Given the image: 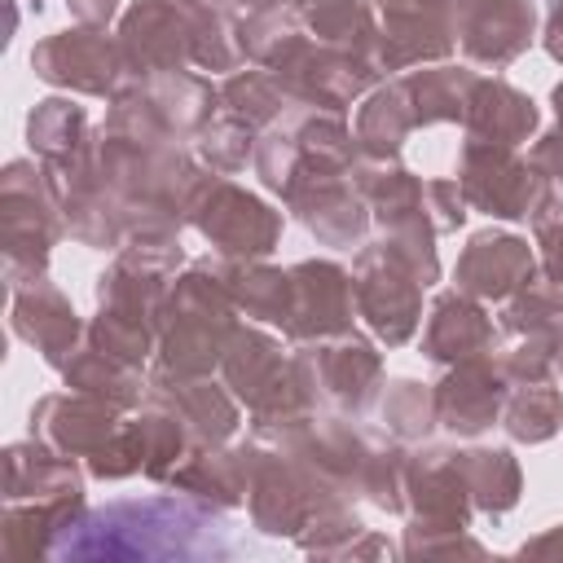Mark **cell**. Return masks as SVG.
Here are the masks:
<instances>
[{"mask_svg":"<svg viewBox=\"0 0 563 563\" xmlns=\"http://www.w3.org/2000/svg\"><path fill=\"white\" fill-rule=\"evenodd\" d=\"M229 550L216 506H198V497H145L79 510L57 537L53 559H207Z\"/></svg>","mask_w":563,"mask_h":563,"instance_id":"1","label":"cell"},{"mask_svg":"<svg viewBox=\"0 0 563 563\" xmlns=\"http://www.w3.org/2000/svg\"><path fill=\"white\" fill-rule=\"evenodd\" d=\"M233 330H238L233 295L224 286L220 260L207 255V260L189 264L176 277V286H167V295H163L154 365L172 369V374L202 378V374L220 369Z\"/></svg>","mask_w":563,"mask_h":563,"instance_id":"2","label":"cell"},{"mask_svg":"<svg viewBox=\"0 0 563 563\" xmlns=\"http://www.w3.org/2000/svg\"><path fill=\"white\" fill-rule=\"evenodd\" d=\"M66 233L62 207L44 180V167L31 158H13L0 172V251L4 277L44 273L57 238Z\"/></svg>","mask_w":563,"mask_h":563,"instance_id":"3","label":"cell"},{"mask_svg":"<svg viewBox=\"0 0 563 563\" xmlns=\"http://www.w3.org/2000/svg\"><path fill=\"white\" fill-rule=\"evenodd\" d=\"M246 453V506H251V523L264 537H299L308 528V519L321 506H334L343 497H334L325 484H317L290 453L264 444V440H242Z\"/></svg>","mask_w":563,"mask_h":563,"instance_id":"4","label":"cell"},{"mask_svg":"<svg viewBox=\"0 0 563 563\" xmlns=\"http://www.w3.org/2000/svg\"><path fill=\"white\" fill-rule=\"evenodd\" d=\"M185 224H194L220 260H268L282 242V211L216 172L198 185Z\"/></svg>","mask_w":563,"mask_h":563,"instance_id":"5","label":"cell"},{"mask_svg":"<svg viewBox=\"0 0 563 563\" xmlns=\"http://www.w3.org/2000/svg\"><path fill=\"white\" fill-rule=\"evenodd\" d=\"M295 374L312 409L330 413H361L374 400V387L383 383V356L374 343L356 330L299 343Z\"/></svg>","mask_w":563,"mask_h":563,"instance_id":"6","label":"cell"},{"mask_svg":"<svg viewBox=\"0 0 563 563\" xmlns=\"http://www.w3.org/2000/svg\"><path fill=\"white\" fill-rule=\"evenodd\" d=\"M462 198L471 211H484L493 220H532L541 198L554 189L519 150L475 141L466 136L457 150V172H453Z\"/></svg>","mask_w":563,"mask_h":563,"instance_id":"7","label":"cell"},{"mask_svg":"<svg viewBox=\"0 0 563 563\" xmlns=\"http://www.w3.org/2000/svg\"><path fill=\"white\" fill-rule=\"evenodd\" d=\"M220 374H224V387L251 409V422L312 409L303 387H299L295 356H286L282 343L273 334L255 330V325L233 330V339L224 347V361H220Z\"/></svg>","mask_w":563,"mask_h":563,"instance_id":"8","label":"cell"},{"mask_svg":"<svg viewBox=\"0 0 563 563\" xmlns=\"http://www.w3.org/2000/svg\"><path fill=\"white\" fill-rule=\"evenodd\" d=\"M282 88L290 92L295 106H312V110H347L361 92H369L378 84V66L361 53H343L330 44H317L308 31L268 66Z\"/></svg>","mask_w":563,"mask_h":563,"instance_id":"9","label":"cell"},{"mask_svg":"<svg viewBox=\"0 0 563 563\" xmlns=\"http://www.w3.org/2000/svg\"><path fill=\"white\" fill-rule=\"evenodd\" d=\"M31 70L53 84L84 97H114L128 79V62L119 48V35H106V26H70L53 31L31 48Z\"/></svg>","mask_w":563,"mask_h":563,"instance_id":"10","label":"cell"},{"mask_svg":"<svg viewBox=\"0 0 563 563\" xmlns=\"http://www.w3.org/2000/svg\"><path fill=\"white\" fill-rule=\"evenodd\" d=\"M352 290H356V317L369 325V334L387 347H400L413 339L422 321V282L387 260L378 246L361 242L356 268H352Z\"/></svg>","mask_w":563,"mask_h":563,"instance_id":"11","label":"cell"},{"mask_svg":"<svg viewBox=\"0 0 563 563\" xmlns=\"http://www.w3.org/2000/svg\"><path fill=\"white\" fill-rule=\"evenodd\" d=\"M378 9V40L374 66L378 70H413L444 62L457 44L453 35V0H374Z\"/></svg>","mask_w":563,"mask_h":563,"instance_id":"12","label":"cell"},{"mask_svg":"<svg viewBox=\"0 0 563 563\" xmlns=\"http://www.w3.org/2000/svg\"><path fill=\"white\" fill-rule=\"evenodd\" d=\"M4 282H9V330L22 343H31L44 356V365L62 369L88 334L79 312L48 282V268L44 273H18V277H4Z\"/></svg>","mask_w":563,"mask_h":563,"instance_id":"13","label":"cell"},{"mask_svg":"<svg viewBox=\"0 0 563 563\" xmlns=\"http://www.w3.org/2000/svg\"><path fill=\"white\" fill-rule=\"evenodd\" d=\"M405 515L413 532H453L471 528V493L457 466V449L422 444L405 462Z\"/></svg>","mask_w":563,"mask_h":563,"instance_id":"14","label":"cell"},{"mask_svg":"<svg viewBox=\"0 0 563 563\" xmlns=\"http://www.w3.org/2000/svg\"><path fill=\"white\" fill-rule=\"evenodd\" d=\"M282 202L325 246H361L374 220L352 172H303L282 189Z\"/></svg>","mask_w":563,"mask_h":563,"instance_id":"15","label":"cell"},{"mask_svg":"<svg viewBox=\"0 0 563 563\" xmlns=\"http://www.w3.org/2000/svg\"><path fill=\"white\" fill-rule=\"evenodd\" d=\"M510 387H515V378L506 374V361L493 356V352L457 361V365H444L440 383H431L435 418H440L444 431L471 440V435L488 431L493 422H501Z\"/></svg>","mask_w":563,"mask_h":563,"instance_id":"16","label":"cell"},{"mask_svg":"<svg viewBox=\"0 0 563 563\" xmlns=\"http://www.w3.org/2000/svg\"><path fill=\"white\" fill-rule=\"evenodd\" d=\"M352 317H356V290L347 268H339L334 260L290 264V312L282 321V334L290 343L347 334Z\"/></svg>","mask_w":563,"mask_h":563,"instance_id":"17","label":"cell"},{"mask_svg":"<svg viewBox=\"0 0 563 563\" xmlns=\"http://www.w3.org/2000/svg\"><path fill=\"white\" fill-rule=\"evenodd\" d=\"M119 48L128 62V79L185 70L194 62V35H189L185 0H136L119 18Z\"/></svg>","mask_w":563,"mask_h":563,"instance_id":"18","label":"cell"},{"mask_svg":"<svg viewBox=\"0 0 563 563\" xmlns=\"http://www.w3.org/2000/svg\"><path fill=\"white\" fill-rule=\"evenodd\" d=\"M537 31L532 0H457L453 35L466 62L475 66H510L519 53H528Z\"/></svg>","mask_w":563,"mask_h":563,"instance_id":"19","label":"cell"},{"mask_svg":"<svg viewBox=\"0 0 563 563\" xmlns=\"http://www.w3.org/2000/svg\"><path fill=\"white\" fill-rule=\"evenodd\" d=\"M537 277V255L523 238L515 233H497V229H484L475 233L462 255H457V268H453V286L479 303H506L519 286H528Z\"/></svg>","mask_w":563,"mask_h":563,"instance_id":"20","label":"cell"},{"mask_svg":"<svg viewBox=\"0 0 563 563\" xmlns=\"http://www.w3.org/2000/svg\"><path fill=\"white\" fill-rule=\"evenodd\" d=\"M145 400L167 405V409L185 422L194 449H198V444H229L233 431H238V422H242V418H238V396H233L229 387L211 383V374L189 378V374H172V369H158V365H154V369H150Z\"/></svg>","mask_w":563,"mask_h":563,"instance_id":"21","label":"cell"},{"mask_svg":"<svg viewBox=\"0 0 563 563\" xmlns=\"http://www.w3.org/2000/svg\"><path fill=\"white\" fill-rule=\"evenodd\" d=\"M119 413L114 405L88 396V391H48L44 400H35L31 409V435H40L44 444H53L66 457L88 462L92 453H101L110 444V435L119 431Z\"/></svg>","mask_w":563,"mask_h":563,"instance_id":"22","label":"cell"},{"mask_svg":"<svg viewBox=\"0 0 563 563\" xmlns=\"http://www.w3.org/2000/svg\"><path fill=\"white\" fill-rule=\"evenodd\" d=\"M4 501H84L79 457L57 453L40 435L13 440L4 449Z\"/></svg>","mask_w":563,"mask_h":563,"instance_id":"23","label":"cell"},{"mask_svg":"<svg viewBox=\"0 0 563 563\" xmlns=\"http://www.w3.org/2000/svg\"><path fill=\"white\" fill-rule=\"evenodd\" d=\"M497 343V330H493V317L484 312L479 299L462 295L457 286L435 295L431 303V317H427V330H422V356L435 361V365H457V361H471V356H484L493 352Z\"/></svg>","mask_w":563,"mask_h":563,"instance_id":"24","label":"cell"},{"mask_svg":"<svg viewBox=\"0 0 563 563\" xmlns=\"http://www.w3.org/2000/svg\"><path fill=\"white\" fill-rule=\"evenodd\" d=\"M537 101L528 92H519L515 84L506 79H479L475 92H471V106H466V136L475 141H493V145H510L519 150L532 132H537Z\"/></svg>","mask_w":563,"mask_h":563,"instance_id":"25","label":"cell"},{"mask_svg":"<svg viewBox=\"0 0 563 563\" xmlns=\"http://www.w3.org/2000/svg\"><path fill=\"white\" fill-rule=\"evenodd\" d=\"M396 84L409 101L413 128H431V123H462L466 119V106H471L479 75L471 66H440L435 62L422 70H405Z\"/></svg>","mask_w":563,"mask_h":563,"instance_id":"26","label":"cell"},{"mask_svg":"<svg viewBox=\"0 0 563 563\" xmlns=\"http://www.w3.org/2000/svg\"><path fill=\"white\" fill-rule=\"evenodd\" d=\"M185 497H198L216 510H233L246 501V453L242 444L238 449H224V444H198L176 471L172 479Z\"/></svg>","mask_w":563,"mask_h":563,"instance_id":"27","label":"cell"},{"mask_svg":"<svg viewBox=\"0 0 563 563\" xmlns=\"http://www.w3.org/2000/svg\"><path fill=\"white\" fill-rule=\"evenodd\" d=\"M136 84L176 136H198L220 114V88L194 70H167V75L136 79Z\"/></svg>","mask_w":563,"mask_h":563,"instance_id":"28","label":"cell"},{"mask_svg":"<svg viewBox=\"0 0 563 563\" xmlns=\"http://www.w3.org/2000/svg\"><path fill=\"white\" fill-rule=\"evenodd\" d=\"M303 18V31L317 44L361 53L374 62V40H378V9L374 0H290Z\"/></svg>","mask_w":563,"mask_h":563,"instance_id":"29","label":"cell"},{"mask_svg":"<svg viewBox=\"0 0 563 563\" xmlns=\"http://www.w3.org/2000/svg\"><path fill=\"white\" fill-rule=\"evenodd\" d=\"M84 501H4L0 545L13 559H48Z\"/></svg>","mask_w":563,"mask_h":563,"instance_id":"30","label":"cell"},{"mask_svg":"<svg viewBox=\"0 0 563 563\" xmlns=\"http://www.w3.org/2000/svg\"><path fill=\"white\" fill-rule=\"evenodd\" d=\"M62 378H66L70 391H88V396H97V400H106V405H114V409H123V413L136 409V405H145V387H150V378H141L136 365H123V361L106 356V352L92 347L88 339H84L79 352L62 365Z\"/></svg>","mask_w":563,"mask_h":563,"instance_id":"31","label":"cell"},{"mask_svg":"<svg viewBox=\"0 0 563 563\" xmlns=\"http://www.w3.org/2000/svg\"><path fill=\"white\" fill-rule=\"evenodd\" d=\"M220 260V255H216ZM224 286L233 295V308L251 321L282 325L290 312V268H273L264 260H220Z\"/></svg>","mask_w":563,"mask_h":563,"instance_id":"32","label":"cell"},{"mask_svg":"<svg viewBox=\"0 0 563 563\" xmlns=\"http://www.w3.org/2000/svg\"><path fill=\"white\" fill-rule=\"evenodd\" d=\"M457 466L471 493V506L488 519H501L506 510L519 506L523 493V471L510 457V449H457Z\"/></svg>","mask_w":563,"mask_h":563,"instance_id":"33","label":"cell"},{"mask_svg":"<svg viewBox=\"0 0 563 563\" xmlns=\"http://www.w3.org/2000/svg\"><path fill=\"white\" fill-rule=\"evenodd\" d=\"M189 9V35H194V66L211 75H233L246 66L242 22L229 13V4L216 0H185Z\"/></svg>","mask_w":563,"mask_h":563,"instance_id":"34","label":"cell"},{"mask_svg":"<svg viewBox=\"0 0 563 563\" xmlns=\"http://www.w3.org/2000/svg\"><path fill=\"white\" fill-rule=\"evenodd\" d=\"M26 141L40 163H66L92 145L88 136V110L75 106L70 97H44L26 114Z\"/></svg>","mask_w":563,"mask_h":563,"instance_id":"35","label":"cell"},{"mask_svg":"<svg viewBox=\"0 0 563 563\" xmlns=\"http://www.w3.org/2000/svg\"><path fill=\"white\" fill-rule=\"evenodd\" d=\"M409 132H418V128H413L409 101H405V92H400L396 79L383 84V88H374L365 97V106L356 110V145L369 158H396L400 145L409 141Z\"/></svg>","mask_w":563,"mask_h":563,"instance_id":"36","label":"cell"},{"mask_svg":"<svg viewBox=\"0 0 563 563\" xmlns=\"http://www.w3.org/2000/svg\"><path fill=\"white\" fill-rule=\"evenodd\" d=\"M290 106H295L290 92H286L282 79H277L273 70H264V66H255V70H233V75L220 84V110L233 114V119H242V123H251L255 132H264V128H273L277 119H286Z\"/></svg>","mask_w":563,"mask_h":563,"instance_id":"37","label":"cell"},{"mask_svg":"<svg viewBox=\"0 0 563 563\" xmlns=\"http://www.w3.org/2000/svg\"><path fill=\"white\" fill-rule=\"evenodd\" d=\"M501 427L515 444H545L563 431V391L554 383H515L501 409Z\"/></svg>","mask_w":563,"mask_h":563,"instance_id":"38","label":"cell"},{"mask_svg":"<svg viewBox=\"0 0 563 563\" xmlns=\"http://www.w3.org/2000/svg\"><path fill=\"white\" fill-rule=\"evenodd\" d=\"M132 422H136L141 453H145V471H141V475H150V479H172V471L194 453V440H189L185 422H180L167 405H158V400H145Z\"/></svg>","mask_w":563,"mask_h":563,"instance_id":"39","label":"cell"},{"mask_svg":"<svg viewBox=\"0 0 563 563\" xmlns=\"http://www.w3.org/2000/svg\"><path fill=\"white\" fill-rule=\"evenodd\" d=\"M378 422L391 440L400 444H422L431 435V427H440L435 418V396L427 383L418 378H391L383 400H378Z\"/></svg>","mask_w":563,"mask_h":563,"instance_id":"40","label":"cell"},{"mask_svg":"<svg viewBox=\"0 0 563 563\" xmlns=\"http://www.w3.org/2000/svg\"><path fill=\"white\" fill-rule=\"evenodd\" d=\"M563 325V286H554L550 277H532L528 286H519L506 308H501V330L515 339H537V334H554Z\"/></svg>","mask_w":563,"mask_h":563,"instance_id":"41","label":"cell"},{"mask_svg":"<svg viewBox=\"0 0 563 563\" xmlns=\"http://www.w3.org/2000/svg\"><path fill=\"white\" fill-rule=\"evenodd\" d=\"M255 141H260V132H255L251 123H242V119H233V114L220 110V114L194 136V154H198V163L211 167L216 176H233V172L246 167V158H255Z\"/></svg>","mask_w":563,"mask_h":563,"instance_id":"42","label":"cell"},{"mask_svg":"<svg viewBox=\"0 0 563 563\" xmlns=\"http://www.w3.org/2000/svg\"><path fill=\"white\" fill-rule=\"evenodd\" d=\"M92 347H101L106 356L123 361V365H145L150 352L158 347V325L150 321H136V317H119V312H101L88 321V334H84Z\"/></svg>","mask_w":563,"mask_h":563,"instance_id":"43","label":"cell"},{"mask_svg":"<svg viewBox=\"0 0 563 563\" xmlns=\"http://www.w3.org/2000/svg\"><path fill=\"white\" fill-rule=\"evenodd\" d=\"M405 462L409 453L400 449V440H374L369 457H365V475H361V497H369L378 510L400 515L405 510Z\"/></svg>","mask_w":563,"mask_h":563,"instance_id":"44","label":"cell"},{"mask_svg":"<svg viewBox=\"0 0 563 563\" xmlns=\"http://www.w3.org/2000/svg\"><path fill=\"white\" fill-rule=\"evenodd\" d=\"M84 471L92 479H128L136 471H145V453H141V435H136V422H119V431L110 435V444L101 453H92L84 462Z\"/></svg>","mask_w":563,"mask_h":563,"instance_id":"45","label":"cell"},{"mask_svg":"<svg viewBox=\"0 0 563 563\" xmlns=\"http://www.w3.org/2000/svg\"><path fill=\"white\" fill-rule=\"evenodd\" d=\"M528 224H532L537 246H541V273L554 286H563V189H550Z\"/></svg>","mask_w":563,"mask_h":563,"instance_id":"46","label":"cell"},{"mask_svg":"<svg viewBox=\"0 0 563 563\" xmlns=\"http://www.w3.org/2000/svg\"><path fill=\"white\" fill-rule=\"evenodd\" d=\"M400 550L409 559H457V554L484 559V545L471 537V528H453V532H413V528H405Z\"/></svg>","mask_w":563,"mask_h":563,"instance_id":"47","label":"cell"},{"mask_svg":"<svg viewBox=\"0 0 563 563\" xmlns=\"http://www.w3.org/2000/svg\"><path fill=\"white\" fill-rule=\"evenodd\" d=\"M466 216H471V207H466L453 176L449 180H427V220H431L435 233H453Z\"/></svg>","mask_w":563,"mask_h":563,"instance_id":"48","label":"cell"},{"mask_svg":"<svg viewBox=\"0 0 563 563\" xmlns=\"http://www.w3.org/2000/svg\"><path fill=\"white\" fill-rule=\"evenodd\" d=\"M528 163H532V167H537L554 189H563V119H559L545 136H537V145H532Z\"/></svg>","mask_w":563,"mask_h":563,"instance_id":"49","label":"cell"},{"mask_svg":"<svg viewBox=\"0 0 563 563\" xmlns=\"http://www.w3.org/2000/svg\"><path fill=\"white\" fill-rule=\"evenodd\" d=\"M70 18L84 22V26H106L114 13H119V0H66Z\"/></svg>","mask_w":563,"mask_h":563,"instance_id":"50","label":"cell"},{"mask_svg":"<svg viewBox=\"0 0 563 563\" xmlns=\"http://www.w3.org/2000/svg\"><path fill=\"white\" fill-rule=\"evenodd\" d=\"M519 559H563V523L559 528H545L532 541H523L519 545Z\"/></svg>","mask_w":563,"mask_h":563,"instance_id":"51","label":"cell"},{"mask_svg":"<svg viewBox=\"0 0 563 563\" xmlns=\"http://www.w3.org/2000/svg\"><path fill=\"white\" fill-rule=\"evenodd\" d=\"M541 44H545V53L563 66V0H554V4H550V13H545V31H541Z\"/></svg>","mask_w":563,"mask_h":563,"instance_id":"52","label":"cell"},{"mask_svg":"<svg viewBox=\"0 0 563 563\" xmlns=\"http://www.w3.org/2000/svg\"><path fill=\"white\" fill-rule=\"evenodd\" d=\"M545 343H550V365H554V378H563V325H559L554 334H545Z\"/></svg>","mask_w":563,"mask_h":563,"instance_id":"53","label":"cell"},{"mask_svg":"<svg viewBox=\"0 0 563 563\" xmlns=\"http://www.w3.org/2000/svg\"><path fill=\"white\" fill-rule=\"evenodd\" d=\"M229 4H238V9H246V13H264V9H277V4H290V0H229Z\"/></svg>","mask_w":563,"mask_h":563,"instance_id":"54","label":"cell"},{"mask_svg":"<svg viewBox=\"0 0 563 563\" xmlns=\"http://www.w3.org/2000/svg\"><path fill=\"white\" fill-rule=\"evenodd\" d=\"M550 101H554V114H559V119H563V84H559V88H554V92H550Z\"/></svg>","mask_w":563,"mask_h":563,"instance_id":"55","label":"cell"},{"mask_svg":"<svg viewBox=\"0 0 563 563\" xmlns=\"http://www.w3.org/2000/svg\"><path fill=\"white\" fill-rule=\"evenodd\" d=\"M216 4H229V0H216Z\"/></svg>","mask_w":563,"mask_h":563,"instance_id":"56","label":"cell"},{"mask_svg":"<svg viewBox=\"0 0 563 563\" xmlns=\"http://www.w3.org/2000/svg\"><path fill=\"white\" fill-rule=\"evenodd\" d=\"M35 4H44V0H35Z\"/></svg>","mask_w":563,"mask_h":563,"instance_id":"57","label":"cell"},{"mask_svg":"<svg viewBox=\"0 0 563 563\" xmlns=\"http://www.w3.org/2000/svg\"><path fill=\"white\" fill-rule=\"evenodd\" d=\"M453 4H457V0H453Z\"/></svg>","mask_w":563,"mask_h":563,"instance_id":"58","label":"cell"}]
</instances>
